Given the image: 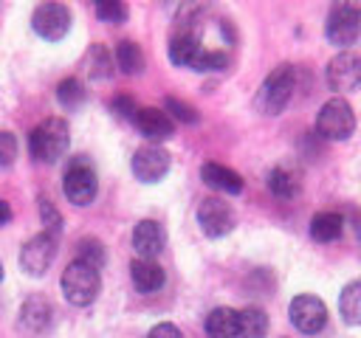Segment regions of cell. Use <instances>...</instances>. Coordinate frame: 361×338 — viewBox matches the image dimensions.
<instances>
[{
    "label": "cell",
    "mask_w": 361,
    "mask_h": 338,
    "mask_svg": "<svg viewBox=\"0 0 361 338\" xmlns=\"http://www.w3.org/2000/svg\"><path fill=\"white\" fill-rule=\"evenodd\" d=\"M197 223L203 228L206 237H226L234 228V211L228 203H223L220 197H206L197 206Z\"/></svg>",
    "instance_id": "obj_13"
},
{
    "label": "cell",
    "mask_w": 361,
    "mask_h": 338,
    "mask_svg": "<svg viewBox=\"0 0 361 338\" xmlns=\"http://www.w3.org/2000/svg\"><path fill=\"white\" fill-rule=\"evenodd\" d=\"M113 59H116V68H118L121 73H127V76H135V73L144 70V54H141V48H138L135 42H130V39H124V42L116 45Z\"/></svg>",
    "instance_id": "obj_24"
},
{
    "label": "cell",
    "mask_w": 361,
    "mask_h": 338,
    "mask_svg": "<svg viewBox=\"0 0 361 338\" xmlns=\"http://www.w3.org/2000/svg\"><path fill=\"white\" fill-rule=\"evenodd\" d=\"M51 315H54L51 304H48L42 296H34V299H28V301L23 304V310H20V327H23L25 332H42V330L51 324Z\"/></svg>",
    "instance_id": "obj_18"
},
{
    "label": "cell",
    "mask_w": 361,
    "mask_h": 338,
    "mask_svg": "<svg viewBox=\"0 0 361 338\" xmlns=\"http://www.w3.org/2000/svg\"><path fill=\"white\" fill-rule=\"evenodd\" d=\"M31 28L42 39H48V42L62 39L71 31V11H68V6H62V3H42V6H37L34 14H31Z\"/></svg>",
    "instance_id": "obj_10"
},
{
    "label": "cell",
    "mask_w": 361,
    "mask_h": 338,
    "mask_svg": "<svg viewBox=\"0 0 361 338\" xmlns=\"http://www.w3.org/2000/svg\"><path fill=\"white\" fill-rule=\"evenodd\" d=\"M11 220V206L6 200H0V225H6Z\"/></svg>",
    "instance_id": "obj_34"
},
{
    "label": "cell",
    "mask_w": 361,
    "mask_h": 338,
    "mask_svg": "<svg viewBox=\"0 0 361 338\" xmlns=\"http://www.w3.org/2000/svg\"><path fill=\"white\" fill-rule=\"evenodd\" d=\"M166 245V234L161 228V223L155 220H141L133 228V248L138 254V259H155Z\"/></svg>",
    "instance_id": "obj_15"
},
{
    "label": "cell",
    "mask_w": 361,
    "mask_h": 338,
    "mask_svg": "<svg viewBox=\"0 0 361 338\" xmlns=\"http://www.w3.org/2000/svg\"><path fill=\"white\" fill-rule=\"evenodd\" d=\"M39 217H42V225H45V234L56 237L62 231V214L56 211V206L48 200V197H39Z\"/></svg>",
    "instance_id": "obj_29"
},
{
    "label": "cell",
    "mask_w": 361,
    "mask_h": 338,
    "mask_svg": "<svg viewBox=\"0 0 361 338\" xmlns=\"http://www.w3.org/2000/svg\"><path fill=\"white\" fill-rule=\"evenodd\" d=\"M268 189H271V194L279 197V200H293V197L299 194L302 183H299V177H296L290 169L276 166V169H271V175H268Z\"/></svg>",
    "instance_id": "obj_22"
},
{
    "label": "cell",
    "mask_w": 361,
    "mask_h": 338,
    "mask_svg": "<svg viewBox=\"0 0 361 338\" xmlns=\"http://www.w3.org/2000/svg\"><path fill=\"white\" fill-rule=\"evenodd\" d=\"M288 315H290V324L299 332H305V335H316L327 324V307H324V301L319 296H310V293H299L290 301Z\"/></svg>",
    "instance_id": "obj_8"
},
{
    "label": "cell",
    "mask_w": 361,
    "mask_h": 338,
    "mask_svg": "<svg viewBox=\"0 0 361 338\" xmlns=\"http://www.w3.org/2000/svg\"><path fill=\"white\" fill-rule=\"evenodd\" d=\"M324 34L330 39V45L347 51L350 45L358 42L361 37V6L355 3H336L327 14V25Z\"/></svg>",
    "instance_id": "obj_6"
},
{
    "label": "cell",
    "mask_w": 361,
    "mask_h": 338,
    "mask_svg": "<svg viewBox=\"0 0 361 338\" xmlns=\"http://www.w3.org/2000/svg\"><path fill=\"white\" fill-rule=\"evenodd\" d=\"M344 234V217L336 211H322L310 220V237L316 242H336Z\"/></svg>",
    "instance_id": "obj_20"
},
{
    "label": "cell",
    "mask_w": 361,
    "mask_h": 338,
    "mask_svg": "<svg viewBox=\"0 0 361 338\" xmlns=\"http://www.w3.org/2000/svg\"><path fill=\"white\" fill-rule=\"evenodd\" d=\"M164 104H166V115L172 113V118L183 121V124H197V118H200V115H197V110H195L192 104L180 101V99H172V96H169Z\"/></svg>",
    "instance_id": "obj_30"
},
{
    "label": "cell",
    "mask_w": 361,
    "mask_h": 338,
    "mask_svg": "<svg viewBox=\"0 0 361 338\" xmlns=\"http://www.w3.org/2000/svg\"><path fill=\"white\" fill-rule=\"evenodd\" d=\"M96 17L104 20V23L118 25V23L127 20V6L118 3V0H99V3H96Z\"/></svg>",
    "instance_id": "obj_28"
},
{
    "label": "cell",
    "mask_w": 361,
    "mask_h": 338,
    "mask_svg": "<svg viewBox=\"0 0 361 338\" xmlns=\"http://www.w3.org/2000/svg\"><path fill=\"white\" fill-rule=\"evenodd\" d=\"M110 110H113L118 118H135V113H138V107H135V101H133L130 96H116V99L110 101Z\"/></svg>",
    "instance_id": "obj_32"
},
{
    "label": "cell",
    "mask_w": 361,
    "mask_h": 338,
    "mask_svg": "<svg viewBox=\"0 0 361 338\" xmlns=\"http://www.w3.org/2000/svg\"><path fill=\"white\" fill-rule=\"evenodd\" d=\"M56 99H59V104H65V107H79V104L85 101V87H82V82L73 79V76L62 79V82L56 84Z\"/></svg>",
    "instance_id": "obj_27"
},
{
    "label": "cell",
    "mask_w": 361,
    "mask_h": 338,
    "mask_svg": "<svg viewBox=\"0 0 361 338\" xmlns=\"http://www.w3.org/2000/svg\"><path fill=\"white\" fill-rule=\"evenodd\" d=\"M237 332H240L237 310H231V307H214L206 315V335L209 338H237Z\"/></svg>",
    "instance_id": "obj_19"
},
{
    "label": "cell",
    "mask_w": 361,
    "mask_h": 338,
    "mask_svg": "<svg viewBox=\"0 0 361 338\" xmlns=\"http://www.w3.org/2000/svg\"><path fill=\"white\" fill-rule=\"evenodd\" d=\"M324 79L330 84V90L336 93H350L355 87H361V56L353 51H341L327 62Z\"/></svg>",
    "instance_id": "obj_9"
},
{
    "label": "cell",
    "mask_w": 361,
    "mask_h": 338,
    "mask_svg": "<svg viewBox=\"0 0 361 338\" xmlns=\"http://www.w3.org/2000/svg\"><path fill=\"white\" fill-rule=\"evenodd\" d=\"M338 313H341L344 324L361 327V279L344 284V290L338 296Z\"/></svg>",
    "instance_id": "obj_21"
},
{
    "label": "cell",
    "mask_w": 361,
    "mask_h": 338,
    "mask_svg": "<svg viewBox=\"0 0 361 338\" xmlns=\"http://www.w3.org/2000/svg\"><path fill=\"white\" fill-rule=\"evenodd\" d=\"M316 132L327 141H347L355 132V113H353L350 101L341 96L324 101L316 115Z\"/></svg>",
    "instance_id": "obj_5"
},
{
    "label": "cell",
    "mask_w": 361,
    "mask_h": 338,
    "mask_svg": "<svg viewBox=\"0 0 361 338\" xmlns=\"http://www.w3.org/2000/svg\"><path fill=\"white\" fill-rule=\"evenodd\" d=\"M76 259L99 270V268L107 262V254H104V245H102L99 239L85 237V239H79V242H76Z\"/></svg>",
    "instance_id": "obj_25"
},
{
    "label": "cell",
    "mask_w": 361,
    "mask_h": 338,
    "mask_svg": "<svg viewBox=\"0 0 361 338\" xmlns=\"http://www.w3.org/2000/svg\"><path fill=\"white\" fill-rule=\"evenodd\" d=\"M87 68H90V76L93 79H107L113 73V59L107 54L104 45H93L90 54H87Z\"/></svg>",
    "instance_id": "obj_26"
},
{
    "label": "cell",
    "mask_w": 361,
    "mask_h": 338,
    "mask_svg": "<svg viewBox=\"0 0 361 338\" xmlns=\"http://www.w3.org/2000/svg\"><path fill=\"white\" fill-rule=\"evenodd\" d=\"M169 59L178 68L189 70H223L228 68V54L226 51H209L200 42V34H172L169 39Z\"/></svg>",
    "instance_id": "obj_1"
},
{
    "label": "cell",
    "mask_w": 361,
    "mask_h": 338,
    "mask_svg": "<svg viewBox=\"0 0 361 338\" xmlns=\"http://www.w3.org/2000/svg\"><path fill=\"white\" fill-rule=\"evenodd\" d=\"M293 90H296V68L293 65H279L259 84V90L254 96V107L262 115H279L288 107Z\"/></svg>",
    "instance_id": "obj_3"
},
{
    "label": "cell",
    "mask_w": 361,
    "mask_h": 338,
    "mask_svg": "<svg viewBox=\"0 0 361 338\" xmlns=\"http://www.w3.org/2000/svg\"><path fill=\"white\" fill-rule=\"evenodd\" d=\"M62 189H65V197H68L73 206H90L93 197H96V189H99L93 166H90L85 158H76V161L65 169Z\"/></svg>",
    "instance_id": "obj_7"
},
{
    "label": "cell",
    "mask_w": 361,
    "mask_h": 338,
    "mask_svg": "<svg viewBox=\"0 0 361 338\" xmlns=\"http://www.w3.org/2000/svg\"><path fill=\"white\" fill-rule=\"evenodd\" d=\"M130 279H133V284H135V290H141V293H155V290H161L164 287V268L158 265V262H152V259H135L133 265H130Z\"/></svg>",
    "instance_id": "obj_17"
},
{
    "label": "cell",
    "mask_w": 361,
    "mask_h": 338,
    "mask_svg": "<svg viewBox=\"0 0 361 338\" xmlns=\"http://www.w3.org/2000/svg\"><path fill=\"white\" fill-rule=\"evenodd\" d=\"M200 177H203V183L209 186V189H217V192H223V194H240L243 192V177L234 172V169H228V166H223V163H203L200 166Z\"/></svg>",
    "instance_id": "obj_16"
},
{
    "label": "cell",
    "mask_w": 361,
    "mask_h": 338,
    "mask_svg": "<svg viewBox=\"0 0 361 338\" xmlns=\"http://www.w3.org/2000/svg\"><path fill=\"white\" fill-rule=\"evenodd\" d=\"M71 144V130L65 118H45L42 124H37L28 135V152L34 161L39 163H56Z\"/></svg>",
    "instance_id": "obj_2"
},
{
    "label": "cell",
    "mask_w": 361,
    "mask_h": 338,
    "mask_svg": "<svg viewBox=\"0 0 361 338\" xmlns=\"http://www.w3.org/2000/svg\"><path fill=\"white\" fill-rule=\"evenodd\" d=\"M237 321H240V332L237 338H265L268 332V315L265 310L259 307H245L237 313Z\"/></svg>",
    "instance_id": "obj_23"
},
{
    "label": "cell",
    "mask_w": 361,
    "mask_h": 338,
    "mask_svg": "<svg viewBox=\"0 0 361 338\" xmlns=\"http://www.w3.org/2000/svg\"><path fill=\"white\" fill-rule=\"evenodd\" d=\"M172 166V158L164 146H155V144H147L141 149H135L133 155V175L141 180V183H158Z\"/></svg>",
    "instance_id": "obj_12"
},
{
    "label": "cell",
    "mask_w": 361,
    "mask_h": 338,
    "mask_svg": "<svg viewBox=\"0 0 361 338\" xmlns=\"http://www.w3.org/2000/svg\"><path fill=\"white\" fill-rule=\"evenodd\" d=\"M14 158H17V138H14L11 132L0 130V169L11 166Z\"/></svg>",
    "instance_id": "obj_31"
},
{
    "label": "cell",
    "mask_w": 361,
    "mask_h": 338,
    "mask_svg": "<svg viewBox=\"0 0 361 338\" xmlns=\"http://www.w3.org/2000/svg\"><path fill=\"white\" fill-rule=\"evenodd\" d=\"M0 282H3V265H0Z\"/></svg>",
    "instance_id": "obj_35"
},
{
    "label": "cell",
    "mask_w": 361,
    "mask_h": 338,
    "mask_svg": "<svg viewBox=\"0 0 361 338\" xmlns=\"http://www.w3.org/2000/svg\"><path fill=\"white\" fill-rule=\"evenodd\" d=\"M54 256H56V237H51V234L42 231V234L31 237L23 245V251H20V268L28 276H42L51 268Z\"/></svg>",
    "instance_id": "obj_11"
},
{
    "label": "cell",
    "mask_w": 361,
    "mask_h": 338,
    "mask_svg": "<svg viewBox=\"0 0 361 338\" xmlns=\"http://www.w3.org/2000/svg\"><path fill=\"white\" fill-rule=\"evenodd\" d=\"M99 287H102L99 270L79 259H73L62 273V293L73 307H87L90 301H96Z\"/></svg>",
    "instance_id": "obj_4"
},
{
    "label": "cell",
    "mask_w": 361,
    "mask_h": 338,
    "mask_svg": "<svg viewBox=\"0 0 361 338\" xmlns=\"http://www.w3.org/2000/svg\"><path fill=\"white\" fill-rule=\"evenodd\" d=\"M135 127L144 138L149 141H166L175 135V124H172V115H166V110H158V107H138L135 113Z\"/></svg>",
    "instance_id": "obj_14"
},
{
    "label": "cell",
    "mask_w": 361,
    "mask_h": 338,
    "mask_svg": "<svg viewBox=\"0 0 361 338\" xmlns=\"http://www.w3.org/2000/svg\"><path fill=\"white\" fill-rule=\"evenodd\" d=\"M147 338H183V332H180L175 324L161 321V324H155V327L147 332Z\"/></svg>",
    "instance_id": "obj_33"
}]
</instances>
